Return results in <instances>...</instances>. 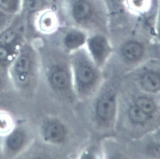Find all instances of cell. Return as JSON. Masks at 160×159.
<instances>
[{
	"instance_id": "obj_1",
	"label": "cell",
	"mask_w": 160,
	"mask_h": 159,
	"mask_svg": "<svg viewBox=\"0 0 160 159\" xmlns=\"http://www.w3.org/2000/svg\"><path fill=\"white\" fill-rule=\"evenodd\" d=\"M41 67L36 41L27 38L8 70L10 82L20 92L32 93L37 88Z\"/></svg>"
},
{
	"instance_id": "obj_2",
	"label": "cell",
	"mask_w": 160,
	"mask_h": 159,
	"mask_svg": "<svg viewBox=\"0 0 160 159\" xmlns=\"http://www.w3.org/2000/svg\"><path fill=\"white\" fill-rule=\"evenodd\" d=\"M28 22L22 13L0 33V68L8 73L22 44L28 38Z\"/></svg>"
},
{
	"instance_id": "obj_3",
	"label": "cell",
	"mask_w": 160,
	"mask_h": 159,
	"mask_svg": "<svg viewBox=\"0 0 160 159\" xmlns=\"http://www.w3.org/2000/svg\"><path fill=\"white\" fill-rule=\"evenodd\" d=\"M2 137V150L4 155L8 157L17 156L22 153L32 140L30 132L21 124H15L11 130Z\"/></svg>"
},
{
	"instance_id": "obj_4",
	"label": "cell",
	"mask_w": 160,
	"mask_h": 159,
	"mask_svg": "<svg viewBox=\"0 0 160 159\" xmlns=\"http://www.w3.org/2000/svg\"><path fill=\"white\" fill-rule=\"evenodd\" d=\"M40 133L42 140L51 144L61 143L66 136L64 125L59 121L54 119H48L42 123Z\"/></svg>"
},
{
	"instance_id": "obj_5",
	"label": "cell",
	"mask_w": 160,
	"mask_h": 159,
	"mask_svg": "<svg viewBox=\"0 0 160 159\" xmlns=\"http://www.w3.org/2000/svg\"><path fill=\"white\" fill-rule=\"evenodd\" d=\"M46 79L49 85L54 90H65L70 84V78L67 72L59 64H53L47 69Z\"/></svg>"
},
{
	"instance_id": "obj_6",
	"label": "cell",
	"mask_w": 160,
	"mask_h": 159,
	"mask_svg": "<svg viewBox=\"0 0 160 159\" xmlns=\"http://www.w3.org/2000/svg\"><path fill=\"white\" fill-rule=\"evenodd\" d=\"M115 102L114 97L107 94L99 100L96 107V113L100 120L108 122L113 117L115 111Z\"/></svg>"
},
{
	"instance_id": "obj_7",
	"label": "cell",
	"mask_w": 160,
	"mask_h": 159,
	"mask_svg": "<svg viewBox=\"0 0 160 159\" xmlns=\"http://www.w3.org/2000/svg\"><path fill=\"white\" fill-rule=\"evenodd\" d=\"M49 0H22L21 13L27 18V22L37 13L49 9Z\"/></svg>"
},
{
	"instance_id": "obj_8",
	"label": "cell",
	"mask_w": 160,
	"mask_h": 159,
	"mask_svg": "<svg viewBox=\"0 0 160 159\" xmlns=\"http://www.w3.org/2000/svg\"><path fill=\"white\" fill-rule=\"evenodd\" d=\"M76 76L80 86L83 88L89 87L95 80V73L87 63H79L76 69Z\"/></svg>"
},
{
	"instance_id": "obj_9",
	"label": "cell",
	"mask_w": 160,
	"mask_h": 159,
	"mask_svg": "<svg viewBox=\"0 0 160 159\" xmlns=\"http://www.w3.org/2000/svg\"><path fill=\"white\" fill-rule=\"evenodd\" d=\"M90 51L95 60L98 62L103 60L108 52V45L105 38L97 36L89 41Z\"/></svg>"
},
{
	"instance_id": "obj_10",
	"label": "cell",
	"mask_w": 160,
	"mask_h": 159,
	"mask_svg": "<svg viewBox=\"0 0 160 159\" xmlns=\"http://www.w3.org/2000/svg\"><path fill=\"white\" fill-rule=\"evenodd\" d=\"M141 84L147 90L157 91L160 88V76L157 73L153 72L146 73L142 77Z\"/></svg>"
},
{
	"instance_id": "obj_11",
	"label": "cell",
	"mask_w": 160,
	"mask_h": 159,
	"mask_svg": "<svg viewBox=\"0 0 160 159\" xmlns=\"http://www.w3.org/2000/svg\"><path fill=\"white\" fill-rule=\"evenodd\" d=\"M22 3V0H0V10L16 16L21 12Z\"/></svg>"
},
{
	"instance_id": "obj_12",
	"label": "cell",
	"mask_w": 160,
	"mask_h": 159,
	"mask_svg": "<svg viewBox=\"0 0 160 159\" xmlns=\"http://www.w3.org/2000/svg\"><path fill=\"white\" fill-rule=\"evenodd\" d=\"M73 16L78 21H82L89 18L91 14V7L86 1L80 0L73 7Z\"/></svg>"
},
{
	"instance_id": "obj_13",
	"label": "cell",
	"mask_w": 160,
	"mask_h": 159,
	"mask_svg": "<svg viewBox=\"0 0 160 159\" xmlns=\"http://www.w3.org/2000/svg\"><path fill=\"white\" fill-rule=\"evenodd\" d=\"M122 53L125 58L131 60H138L143 53V48L136 42H130L123 47Z\"/></svg>"
},
{
	"instance_id": "obj_14",
	"label": "cell",
	"mask_w": 160,
	"mask_h": 159,
	"mask_svg": "<svg viewBox=\"0 0 160 159\" xmlns=\"http://www.w3.org/2000/svg\"><path fill=\"white\" fill-rule=\"evenodd\" d=\"M12 115L5 111L0 110V135L3 136L15 126Z\"/></svg>"
},
{
	"instance_id": "obj_15",
	"label": "cell",
	"mask_w": 160,
	"mask_h": 159,
	"mask_svg": "<svg viewBox=\"0 0 160 159\" xmlns=\"http://www.w3.org/2000/svg\"><path fill=\"white\" fill-rule=\"evenodd\" d=\"M128 113L131 120L136 124L145 123L148 120L149 118V115H147L135 104L130 108Z\"/></svg>"
},
{
	"instance_id": "obj_16",
	"label": "cell",
	"mask_w": 160,
	"mask_h": 159,
	"mask_svg": "<svg viewBox=\"0 0 160 159\" xmlns=\"http://www.w3.org/2000/svg\"><path fill=\"white\" fill-rule=\"evenodd\" d=\"M84 42V35L78 32H72L67 34L64 39L65 45L70 49L79 47L82 45Z\"/></svg>"
},
{
	"instance_id": "obj_17",
	"label": "cell",
	"mask_w": 160,
	"mask_h": 159,
	"mask_svg": "<svg viewBox=\"0 0 160 159\" xmlns=\"http://www.w3.org/2000/svg\"><path fill=\"white\" fill-rule=\"evenodd\" d=\"M135 104L149 116L155 110L154 104L148 98H139L135 102Z\"/></svg>"
},
{
	"instance_id": "obj_18",
	"label": "cell",
	"mask_w": 160,
	"mask_h": 159,
	"mask_svg": "<svg viewBox=\"0 0 160 159\" xmlns=\"http://www.w3.org/2000/svg\"><path fill=\"white\" fill-rule=\"evenodd\" d=\"M16 16L7 14L0 10V33L12 23Z\"/></svg>"
},
{
	"instance_id": "obj_19",
	"label": "cell",
	"mask_w": 160,
	"mask_h": 159,
	"mask_svg": "<svg viewBox=\"0 0 160 159\" xmlns=\"http://www.w3.org/2000/svg\"><path fill=\"white\" fill-rule=\"evenodd\" d=\"M10 81L8 73L0 68V94L6 90Z\"/></svg>"
},
{
	"instance_id": "obj_20",
	"label": "cell",
	"mask_w": 160,
	"mask_h": 159,
	"mask_svg": "<svg viewBox=\"0 0 160 159\" xmlns=\"http://www.w3.org/2000/svg\"><path fill=\"white\" fill-rule=\"evenodd\" d=\"M1 94H0V96H1Z\"/></svg>"
}]
</instances>
